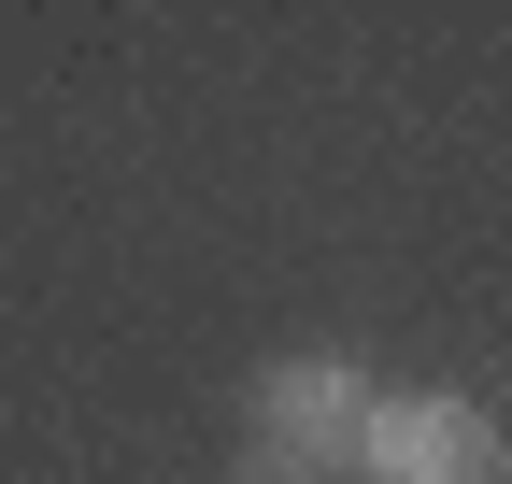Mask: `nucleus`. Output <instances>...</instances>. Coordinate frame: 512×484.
Masks as SVG:
<instances>
[{"label":"nucleus","mask_w":512,"mask_h":484,"mask_svg":"<svg viewBox=\"0 0 512 484\" xmlns=\"http://www.w3.org/2000/svg\"><path fill=\"white\" fill-rule=\"evenodd\" d=\"M228 484H313V470H285V456H242V470H228Z\"/></svg>","instance_id":"7ed1b4c3"},{"label":"nucleus","mask_w":512,"mask_h":484,"mask_svg":"<svg viewBox=\"0 0 512 484\" xmlns=\"http://www.w3.org/2000/svg\"><path fill=\"white\" fill-rule=\"evenodd\" d=\"M356 470H370V484H512V442L484 428L470 399H441V385H399V399L370 385Z\"/></svg>","instance_id":"f257e3e1"},{"label":"nucleus","mask_w":512,"mask_h":484,"mask_svg":"<svg viewBox=\"0 0 512 484\" xmlns=\"http://www.w3.org/2000/svg\"><path fill=\"white\" fill-rule=\"evenodd\" d=\"M356 428H370V371H342V356H271V371H256V456L342 470Z\"/></svg>","instance_id":"f03ea898"}]
</instances>
